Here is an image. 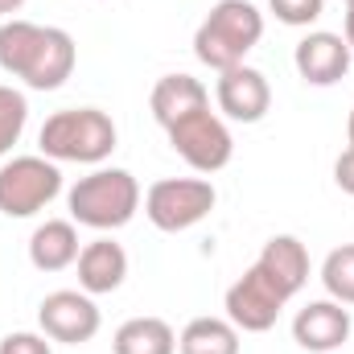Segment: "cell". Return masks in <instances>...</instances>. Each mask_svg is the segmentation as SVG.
Segmentation results:
<instances>
[{
	"mask_svg": "<svg viewBox=\"0 0 354 354\" xmlns=\"http://www.w3.org/2000/svg\"><path fill=\"white\" fill-rule=\"evenodd\" d=\"M346 4H351V0H346Z\"/></svg>",
	"mask_w": 354,
	"mask_h": 354,
	"instance_id": "27",
	"label": "cell"
},
{
	"mask_svg": "<svg viewBox=\"0 0 354 354\" xmlns=\"http://www.w3.org/2000/svg\"><path fill=\"white\" fill-rule=\"evenodd\" d=\"M71 223L91 231H120L140 210V181L128 169H95L79 177L66 194Z\"/></svg>",
	"mask_w": 354,
	"mask_h": 354,
	"instance_id": "4",
	"label": "cell"
},
{
	"mask_svg": "<svg viewBox=\"0 0 354 354\" xmlns=\"http://www.w3.org/2000/svg\"><path fill=\"white\" fill-rule=\"evenodd\" d=\"M79 288L91 297H103V292H115L128 276V252L115 243V239H91L79 252Z\"/></svg>",
	"mask_w": 354,
	"mask_h": 354,
	"instance_id": "13",
	"label": "cell"
},
{
	"mask_svg": "<svg viewBox=\"0 0 354 354\" xmlns=\"http://www.w3.org/2000/svg\"><path fill=\"white\" fill-rule=\"evenodd\" d=\"M25 124H29V99L17 87H0V157L21 140Z\"/></svg>",
	"mask_w": 354,
	"mask_h": 354,
	"instance_id": "20",
	"label": "cell"
},
{
	"mask_svg": "<svg viewBox=\"0 0 354 354\" xmlns=\"http://www.w3.org/2000/svg\"><path fill=\"white\" fill-rule=\"evenodd\" d=\"M181 354H239V330L227 317H194L181 338H177Z\"/></svg>",
	"mask_w": 354,
	"mask_h": 354,
	"instance_id": "18",
	"label": "cell"
},
{
	"mask_svg": "<svg viewBox=\"0 0 354 354\" xmlns=\"http://www.w3.org/2000/svg\"><path fill=\"white\" fill-rule=\"evenodd\" d=\"M346 140H351V149H354V107H351V120H346Z\"/></svg>",
	"mask_w": 354,
	"mask_h": 354,
	"instance_id": "26",
	"label": "cell"
},
{
	"mask_svg": "<svg viewBox=\"0 0 354 354\" xmlns=\"http://www.w3.org/2000/svg\"><path fill=\"white\" fill-rule=\"evenodd\" d=\"M342 37H346V46H351V54H354V0L346 4V33Z\"/></svg>",
	"mask_w": 354,
	"mask_h": 354,
	"instance_id": "24",
	"label": "cell"
},
{
	"mask_svg": "<svg viewBox=\"0 0 354 354\" xmlns=\"http://www.w3.org/2000/svg\"><path fill=\"white\" fill-rule=\"evenodd\" d=\"M351 58L354 54H351V46H346V37L342 33H326V29L305 33L297 41V50H292V66H297V75L309 87H334V83H342L346 71H351Z\"/></svg>",
	"mask_w": 354,
	"mask_h": 354,
	"instance_id": "11",
	"label": "cell"
},
{
	"mask_svg": "<svg viewBox=\"0 0 354 354\" xmlns=\"http://www.w3.org/2000/svg\"><path fill=\"white\" fill-rule=\"evenodd\" d=\"M25 8V0H0V17H8V12H21Z\"/></svg>",
	"mask_w": 354,
	"mask_h": 354,
	"instance_id": "25",
	"label": "cell"
},
{
	"mask_svg": "<svg viewBox=\"0 0 354 354\" xmlns=\"http://www.w3.org/2000/svg\"><path fill=\"white\" fill-rule=\"evenodd\" d=\"M264 37V12L252 0H218L194 33V54L210 71L239 66Z\"/></svg>",
	"mask_w": 354,
	"mask_h": 354,
	"instance_id": "2",
	"label": "cell"
},
{
	"mask_svg": "<svg viewBox=\"0 0 354 354\" xmlns=\"http://www.w3.org/2000/svg\"><path fill=\"white\" fill-rule=\"evenodd\" d=\"M115 354H177V334L165 317H132L111 338Z\"/></svg>",
	"mask_w": 354,
	"mask_h": 354,
	"instance_id": "17",
	"label": "cell"
},
{
	"mask_svg": "<svg viewBox=\"0 0 354 354\" xmlns=\"http://www.w3.org/2000/svg\"><path fill=\"white\" fill-rule=\"evenodd\" d=\"M214 99H218V111L235 124H260L272 107V87H268L264 71L239 62L231 71L218 75L214 83Z\"/></svg>",
	"mask_w": 354,
	"mask_h": 354,
	"instance_id": "10",
	"label": "cell"
},
{
	"mask_svg": "<svg viewBox=\"0 0 354 354\" xmlns=\"http://www.w3.org/2000/svg\"><path fill=\"white\" fill-rule=\"evenodd\" d=\"M75 62L79 50L66 29L17 17L0 25V71L21 79L29 91H58L75 75Z\"/></svg>",
	"mask_w": 354,
	"mask_h": 354,
	"instance_id": "1",
	"label": "cell"
},
{
	"mask_svg": "<svg viewBox=\"0 0 354 354\" xmlns=\"http://www.w3.org/2000/svg\"><path fill=\"white\" fill-rule=\"evenodd\" d=\"M268 8H272V17H276L280 25L305 29V25H313V21L322 17L326 0H268Z\"/></svg>",
	"mask_w": 354,
	"mask_h": 354,
	"instance_id": "21",
	"label": "cell"
},
{
	"mask_svg": "<svg viewBox=\"0 0 354 354\" xmlns=\"http://www.w3.org/2000/svg\"><path fill=\"white\" fill-rule=\"evenodd\" d=\"M165 136H169V149L189 169H198V174H218L235 157L231 128L223 124V115L210 111V103L198 107V111H189V115H181V120H174L165 128Z\"/></svg>",
	"mask_w": 354,
	"mask_h": 354,
	"instance_id": "5",
	"label": "cell"
},
{
	"mask_svg": "<svg viewBox=\"0 0 354 354\" xmlns=\"http://www.w3.org/2000/svg\"><path fill=\"white\" fill-rule=\"evenodd\" d=\"M322 284L330 292V301L338 305H354V243H342L326 256L322 264Z\"/></svg>",
	"mask_w": 354,
	"mask_h": 354,
	"instance_id": "19",
	"label": "cell"
},
{
	"mask_svg": "<svg viewBox=\"0 0 354 354\" xmlns=\"http://www.w3.org/2000/svg\"><path fill=\"white\" fill-rule=\"evenodd\" d=\"M0 354H54L46 334H29V330H17V334H4L0 338Z\"/></svg>",
	"mask_w": 354,
	"mask_h": 354,
	"instance_id": "22",
	"label": "cell"
},
{
	"mask_svg": "<svg viewBox=\"0 0 354 354\" xmlns=\"http://www.w3.org/2000/svg\"><path fill=\"white\" fill-rule=\"evenodd\" d=\"M288 305V297L268 280V272L260 264H252L223 297V309H227V322L243 334H264L276 326L280 309Z\"/></svg>",
	"mask_w": 354,
	"mask_h": 354,
	"instance_id": "8",
	"label": "cell"
},
{
	"mask_svg": "<svg viewBox=\"0 0 354 354\" xmlns=\"http://www.w3.org/2000/svg\"><path fill=\"white\" fill-rule=\"evenodd\" d=\"M79 231L71 218H46L29 235V264L37 272H62L79 260Z\"/></svg>",
	"mask_w": 354,
	"mask_h": 354,
	"instance_id": "15",
	"label": "cell"
},
{
	"mask_svg": "<svg viewBox=\"0 0 354 354\" xmlns=\"http://www.w3.org/2000/svg\"><path fill=\"white\" fill-rule=\"evenodd\" d=\"M62 194V169L50 157H12L0 165V214L33 218Z\"/></svg>",
	"mask_w": 354,
	"mask_h": 354,
	"instance_id": "7",
	"label": "cell"
},
{
	"mask_svg": "<svg viewBox=\"0 0 354 354\" xmlns=\"http://www.w3.org/2000/svg\"><path fill=\"white\" fill-rule=\"evenodd\" d=\"M256 264L264 268L268 280H272L288 301L309 284V252H305V243H301L297 235H272Z\"/></svg>",
	"mask_w": 354,
	"mask_h": 354,
	"instance_id": "14",
	"label": "cell"
},
{
	"mask_svg": "<svg viewBox=\"0 0 354 354\" xmlns=\"http://www.w3.org/2000/svg\"><path fill=\"white\" fill-rule=\"evenodd\" d=\"M214 202H218V194L206 177H161L145 194V214L157 231L177 235V231L198 227L214 210Z\"/></svg>",
	"mask_w": 354,
	"mask_h": 354,
	"instance_id": "6",
	"label": "cell"
},
{
	"mask_svg": "<svg viewBox=\"0 0 354 354\" xmlns=\"http://www.w3.org/2000/svg\"><path fill=\"white\" fill-rule=\"evenodd\" d=\"M334 181H338L342 194H351L354 198V149H346V153L334 161Z\"/></svg>",
	"mask_w": 354,
	"mask_h": 354,
	"instance_id": "23",
	"label": "cell"
},
{
	"mask_svg": "<svg viewBox=\"0 0 354 354\" xmlns=\"http://www.w3.org/2000/svg\"><path fill=\"white\" fill-rule=\"evenodd\" d=\"M206 103H210V91L202 87L194 75H165V79H157V87L149 95L153 120H157L161 128H169L174 120L198 111V107H206Z\"/></svg>",
	"mask_w": 354,
	"mask_h": 354,
	"instance_id": "16",
	"label": "cell"
},
{
	"mask_svg": "<svg viewBox=\"0 0 354 354\" xmlns=\"http://www.w3.org/2000/svg\"><path fill=\"white\" fill-rule=\"evenodd\" d=\"M37 326L50 342H62V346H83L99 334L103 317H99V305L91 301V292L79 288H58L50 292L41 305H37Z\"/></svg>",
	"mask_w": 354,
	"mask_h": 354,
	"instance_id": "9",
	"label": "cell"
},
{
	"mask_svg": "<svg viewBox=\"0 0 354 354\" xmlns=\"http://www.w3.org/2000/svg\"><path fill=\"white\" fill-rule=\"evenodd\" d=\"M351 309L338 301H309L292 317V342L313 354H338L351 338Z\"/></svg>",
	"mask_w": 354,
	"mask_h": 354,
	"instance_id": "12",
	"label": "cell"
},
{
	"mask_svg": "<svg viewBox=\"0 0 354 354\" xmlns=\"http://www.w3.org/2000/svg\"><path fill=\"white\" fill-rule=\"evenodd\" d=\"M41 157L50 161H75V165H99L115 149V124L99 107H62L54 111L37 132Z\"/></svg>",
	"mask_w": 354,
	"mask_h": 354,
	"instance_id": "3",
	"label": "cell"
}]
</instances>
